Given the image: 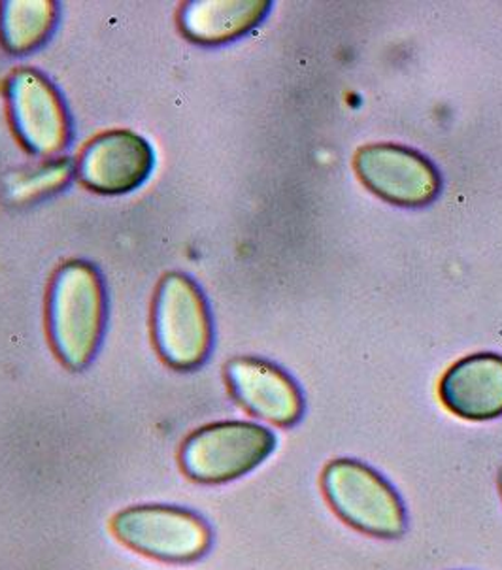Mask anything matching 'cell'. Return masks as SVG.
<instances>
[{
    "instance_id": "1",
    "label": "cell",
    "mask_w": 502,
    "mask_h": 570,
    "mask_svg": "<svg viewBox=\"0 0 502 570\" xmlns=\"http://www.w3.org/2000/svg\"><path fill=\"white\" fill-rule=\"evenodd\" d=\"M106 295L100 274L86 261H70L51 282L48 323L57 355L70 368L93 360L105 333Z\"/></svg>"
},
{
    "instance_id": "2",
    "label": "cell",
    "mask_w": 502,
    "mask_h": 570,
    "mask_svg": "<svg viewBox=\"0 0 502 570\" xmlns=\"http://www.w3.org/2000/svg\"><path fill=\"white\" fill-rule=\"evenodd\" d=\"M322 490L333 512L366 537L395 540L409 529V514L398 491L363 461H329L322 472Z\"/></svg>"
},
{
    "instance_id": "3",
    "label": "cell",
    "mask_w": 502,
    "mask_h": 570,
    "mask_svg": "<svg viewBox=\"0 0 502 570\" xmlns=\"http://www.w3.org/2000/svg\"><path fill=\"white\" fill-rule=\"evenodd\" d=\"M276 450L270 429L254 422H219L187 436L181 471L199 484H227L246 476Z\"/></svg>"
},
{
    "instance_id": "4",
    "label": "cell",
    "mask_w": 502,
    "mask_h": 570,
    "mask_svg": "<svg viewBox=\"0 0 502 570\" xmlns=\"http://www.w3.org/2000/svg\"><path fill=\"white\" fill-rule=\"evenodd\" d=\"M157 350L168 365L191 371L205 363L211 347V320L205 295L184 274L163 278L154 306Z\"/></svg>"
},
{
    "instance_id": "5",
    "label": "cell",
    "mask_w": 502,
    "mask_h": 570,
    "mask_svg": "<svg viewBox=\"0 0 502 570\" xmlns=\"http://www.w3.org/2000/svg\"><path fill=\"white\" fill-rule=\"evenodd\" d=\"M112 533L121 544L146 558L191 563L211 544V531L200 515L186 509L148 504L114 515Z\"/></svg>"
},
{
    "instance_id": "6",
    "label": "cell",
    "mask_w": 502,
    "mask_h": 570,
    "mask_svg": "<svg viewBox=\"0 0 502 570\" xmlns=\"http://www.w3.org/2000/svg\"><path fill=\"white\" fill-rule=\"evenodd\" d=\"M354 168L374 195L393 205H429L441 191V174L416 149L397 144H373L357 149Z\"/></svg>"
},
{
    "instance_id": "7",
    "label": "cell",
    "mask_w": 502,
    "mask_h": 570,
    "mask_svg": "<svg viewBox=\"0 0 502 570\" xmlns=\"http://www.w3.org/2000/svg\"><path fill=\"white\" fill-rule=\"evenodd\" d=\"M10 110L18 135L38 156H56L67 148L70 121L56 87L35 70L13 72L8 83Z\"/></svg>"
},
{
    "instance_id": "8",
    "label": "cell",
    "mask_w": 502,
    "mask_h": 570,
    "mask_svg": "<svg viewBox=\"0 0 502 570\" xmlns=\"http://www.w3.org/2000/svg\"><path fill=\"white\" fill-rule=\"evenodd\" d=\"M225 376L236 401L255 417L278 428H292L303 417V391L274 363L236 357L225 368Z\"/></svg>"
},
{
    "instance_id": "9",
    "label": "cell",
    "mask_w": 502,
    "mask_h": 570,
    "mask_svg": "<svg viewBox=\"0 0 502 570\" xmlns=\"http://www.w3.org/2000/svg\"><path fill=\"white\" fill-rule=\"evenodd\" d=\"M154 161L146 138L132 130H110L87 144L80 157V178L97 193H129L146 181Z\"/></svg>"
},
{
    "instance_id": "10",
    "label": "cell",
    "mask_w": 502,
    "mask_h": 570,
    "mask_svg": "<svg viewBox=\"0 0 502 570\" xmlns=\"http://www.w3.org/2000/svg\"><path fill=\"white\" fill-rule=\"evenodd\" d=\"M442 404L469 422L502 415V355L474 354L453 363L442 376Z\"/></svg>"
},
{
    "instance_id": "11",
    "label": "cell",
    "mask_w": 502,
    "mask_h": 570,
    "mask_svg": "<svg viewBox=\"0 0 502 570\" xmlns=\"http://www.w3.org/2000/svg\"><path fill=\"white\" fill-rule=\"evenodd\" d=\"M268 7L259 0H195L181 12V29L195 42H229L259 26Z\"/></svg>"
},
{
    "instance_id": "12",
    "label": "cell",
    "mask_w": 502,
    "mask_h": 570,
    "mask_svg": "<svg viewBox=\"0 0 502 570\" xmlns=\"http://www.w3.org/2000/svg\"><path fill=\"white\" fill-rule=\"evenodd\" d=\"M56 19V4L51 0H12L2 4L0 35L8 50L23 53L48 38Z\"/></svg>"
},
{
    "instance_id": "13",
    "label": "cell",
    "mask_w": 502,
    "mask_h": 570,
    "mask_svg": "<svg viewBox=\"0 0 502 570\" xmlns=\"http://www.w3.org/2000/svg\"><path fill=\"white\" fill-rule=\"evenodd\" d=\"M499 488H501V495H502V469H501V472H499Z\"/></svg>"
}]
</instances>
